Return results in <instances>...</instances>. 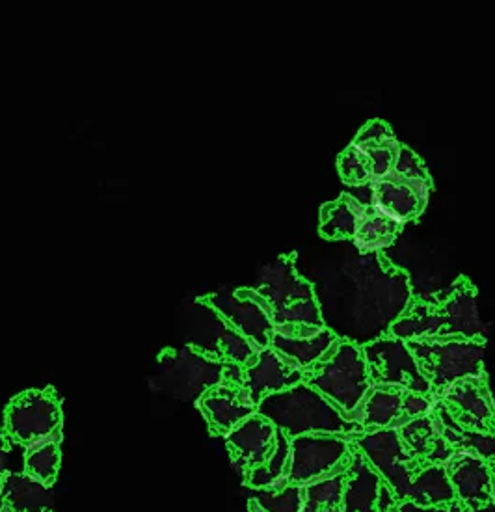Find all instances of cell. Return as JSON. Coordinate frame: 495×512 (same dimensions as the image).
<instances>
[{"label": "cell", "instance_id": "52a82bcc", "mask_svg": "<svg viewBox=\"0 0 495 512\" xmlns=\"http://www.w3.org/2000/svg\"><path fill=\"white\" fill-rule=\"evenodd\" d=\"M373 386H391L432 397L429 380L421 373L408 343L397 337H376L362 347ZM434 399V397H432Z\"/></svg>", "mask_w": 495, "mask_h": 512}, {"label": "cell", "instance_id": "cb8c5ba5", "mask_svg": "<svg viewBox=\"0 0 495 512\" xmlns=\"http://www.w3.org/2000/svg\"><path fill=\"white\" fill-rule=\"evenodd\" d=\"M490 462V472H492V498L495 503V459L488 460Z\"/></svg>", "mask_w": 495, "mask_h": 512}, {"label": "cell", "instance_id": "e0dca14e", "mask_svg": "<svg viewBox=\"0 0 495 512\" xmlns=\"http://www.w3.org/2000/svg\"><path fill=\"white\" fill-rule=\"evenodd\" d=\"M337 341H339V336L328 326L322 328L321 332L306 337L283 336V334L274 332L272 341H270V349H274L283 358H287L289 362H293L300 369L306 371L311 365L317 364Z\"/></svg>", "mask_w": 495, "mask_h": 512}, {"label": "cell", "instance_id": "8fae6325", "mask_svg": "<svg viewBox=\"0 0 495 512\" xmlns=\"http://www.w3.org/2000/svg\"><path fill=\"white\" fill-rule=\"evenodd\" d=\"M429 183L408 181L389 174L388 177L371 183L373 198L371 207L380 215L406 226L423 215L430 196Z\"/></svg>", "mask_w": 495, "mask_h": 512}, {"label": "cell", "instance_id": "5bb4252c", "mask_svg": "<svg viewBox=\"0 0 495 512\" xmlns=\"http://www.w3.org/2000/svg\"><path fill=\"white\" fill-rule=\"evenodd\" d=\"M304 382V369L289 362L274 349H261L244 365V386L250 391L255 405L267 395L289 390Z\"/></svg>", "mask_w": 495, "mask_h": 512}, {"label": "cell", "instance_id": "ac0fdd59", "mask_svg": "<svg viewBox=\"0 0 495 512\" xmlns=\"http://www.w3.org/2000/svg\"><path fill=\"white\" fill-rule=\"evenodd\" d=\"M367 205H362L347 192H343L337 200L324 203L321 209L322 237L328 241H352Z\"/></svg>", "mask_w": 495, "mask_h": 512}, {"label": "cell", "instance_id": "8992f818", "mask_svg": "<svg viewBox=\"0 0 495 512\" xmlns=\"http://www.w3.org/2000/svg\"><path fill=\"white\" fill-rule=\"evenodd\" d=\"M430 414L449 431L495 436V401L486 375L455 382L434 401Z\"/></svg>", "mask_w": 495, "mask_h": 512}, {"label": "cell", "instance_id": "277c9868", "mask_svg": "<svg viewBox=\"0 0 495 512\" xmlns=\"http://www.w3.org/2000/svg\"><path fill=\"white\" fill-rule=\"evenodd\" d=\"M421 373L429 380L434 401L458 380L484 373L486 341L475 339H423L410 341Z\"/></svg>", "mask_w": 495, "mask_h": 512}, {"label": "cell", "instance_id": "7a4b0ae2", "mask_svg": "<svg viewBox=\"0 0 495 512\" xmlns=\"http://www.w3.org/2000/svg\"><path fill=\"white\" fill-rule=\"evenodd\" d=\"M304 382L324 395L348 419H352L373 388L362 347L343 337H339L317 364L304 371Z\"/></svg>", "mask_w": 495, "mask_h": 512}, {"label": "cell", "instance_id": "5b68a950", "mask_svg": "<svg viewBox=\"0 0 495 512\" xmlns=\"http://www.w3.org/2000/svg\"><path fill=\"white\" fill-rule=\"evenodd\" d=\"M401 142L384 120H371L337 159L339 176L347 187H363L393 172Z\"/></svg>", "mask_w": 495, "mask_h": 512}, {"label": "cell", "instance_id": "7c38bea8", "mask_svg": "<svg viewBox=\"0 0 495 512\" xmlns=\"http://www.w3.org/2000/svg\"><path fill=\"white\" fill-rule=\"evenodd\" d=\"M216 310L226 317L239 334L246 337L259 351L268 349L274 336V324L261 306L254 289H242L211 298Z\"/></svg>", "mask_w": 495, "mask_h": 512}, {"label": "cell", "instance_id": "6da1fadb", "mask_svg": "<svg viewBox=\"0 0 495 512\" xmlns=\"http://www.w3.org/2000/svg\"><path fill=\"white\" fill-rule=\"evenodd\" d=\"M257 414L267 418L276 429L285 432L291 440L306 434H341L356 438L363 434L362 425L348 419L324 395L300 382L289 390L267 395Z\"/></svg>", "mask_w": 495, "mask_h": 512}, {"label": "cell", "instance_id": "9a60e30c", "mask_svg": "<svg viewBox=\"0 0 495 512\" xmlns=\"http://www.w3.org/2000/svg\"><path fill=\"white\" fill-rule=\"evenodd\" d=\"M228 444L237 464H241L246 473L254 472L276 451L278 429L255 412L254 416L244 419L237 429L229 432Z\"/></svg>", "mask_w": 495, "mask_h": 512}, {"label": "cell", "instance_id": "30bf717a", "mask_svg": "<svg viewBox=\"0 0 495 512\" xmlns=\"http://www.w3.org/2000/svg\"><path fill=\"white\" fill-rule=\"evenodd\" d=\"M343 485V512H395L402 503L391 486L376 472L375 466L362 453V449L350 442Z\"/></svg>", "mask_w": 495, "mask_h": 512}, {"label": "cell", "instance_id": "9c48e42d", "mask_svg": "<svg viewBox=\"0 0 495 512\" xmlns=\"http://www.w3.org/2000/svg\"><path fill=\"white\" fill-rule=\"evenodd\" d=\"M434 406L432 397L391 386H373L354 412L352 421L362 425L363 431L399 429L417 418L429 416Z\"/></svg>", "mask_w": 495, "mask_h": 512}, {"label": "cell", "instance_id": "2e32d148", "mask_svg": "<svg viewBox=\"0 0 495 512\" xmlns=\"http://www.w3.org/2000/svg\"><path fill=\"white\" fill-rule=\"evenodd\" d=\"M455 498L462 503L482 507L492 505V472L490 462L471 453H455L445 464Z\"/></svg>", "mask_w": 495, "mask_h": 512}, {"label": "cell", "instance_id": "7402d4cb", "mask_svg": "<svg viewBox=\"0 0 495 512\" xmlns=\"http://www.w3.org/2000/svg\"><path fill=\"white\" fill-rule=\"evenodd\" d=\"M270 503L263 505L267 512L302 511V486L285 485L281 488H268Z\"/></svg>", "mask_w": 495, "mask_h": 512}, {"label": "cell", "instance_id": "4fadbf2b", "mask_svg": "<svg viewBox=\"0 0 495 512\" xmlns=\"http://www.w3.org/2000/svg\"><path fill=\"white\" fill-rule=\"evenodd\" d=\"M397 432L402 451L415 473L425 472L434 466H445L456 453L453 445L445 440L440 423L432 414L402 425Z\"/></svg>", "mask_w": 495, "mask_h": 512}, {"label": "cell", "instance_id": "603a6c76", "mask_svg": "<svg viewBox=\"0 0 495 512\" xmlns=\"http://www.w3.org/2000/svg\"><path fill=\"white\" fill-rule=\"evenodd\" d=\"M432 512H495V503L475 507V505H468V503H462V501L455 499V501L449 503V505L432 509Z\"/></svg>", "mask_w": 495, "mask_h": 512}, {"label": "cell", "instance_id": "d6986e66", "mask_svg": "<svg viewBox=\"0 0 495 512\" xmlns=\"http://www.w3.org/2000/svg\"><path fill=\"white\" fill-rule=\"evenodd\" d=\"M404 226L393 222L388 216L380 215L371 205L362 216L352 243L362 254H378L397 241Z\"/></svg>", "mask_w": 495, "mask_h": 512}, {"label": "cell", "instance_id": "3957f363", "mask_svg": "<svg viewBox=\"0 0 495 512\" xmlns=\"http://www.w3.org/2000/svg\"><path fill=\"white\" fill-rule=\"evenodd\" d=\"M254 291L274 328L285 324L326 326L317 293L313 285L298 274L293 256H281L276 263L268 265Z\"/></svg>", "mask_w": 495, "mask_h": 512}, {"label": "cell", "instance_id": "ffe728a7", "mask_svg": "<svg viewBox=\"0 0 495 512\" xmlns=\"http://www.w3.org/2000/svg\"><path fill=\"white\" fill-rule=\"evenodd\" d=\"M343 485L345 475L337 473L302 486L300 512H343Z\"/></svg>", "mask_w": 495, "mask_h": 512}, {"label": "cell", "instance_id": "ba28073f", "mask_svg": "<svg viewBox=\"0 0 495 512\" xmlns=\"http://www.w3.org/2000/svg\"><path fill=\"white\" fill-rule=\"evenodd\" d=\"M352 438L341 434H306L291 440L289 485L304 486L347 470Z\"/></svg>", "mask_w": 495, "mask_h": 512}, {"label": "cell", "instance_id": "44dd1931", "mask_svg": "<svg viewBox=\"0 0 495 512\" xmlns=\"http://www.w3.org/2000/svg\"><path fill=\"white\" fill-rule=\"evenodd\" d=\"M391 174L402 177V179H408V181H419V183L432 185V179H430L425 162L421 161V157L415 153L414 149L408 148L404 144H401V148H399Z\"/></svg>", "mask_w": 495, "mask_h": 512}]
</instances>
